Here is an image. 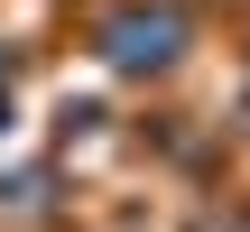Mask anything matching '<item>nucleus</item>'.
Segmentation results:
<instances>
[{
    "instance_id": "f03ea898",
    "label": "nucleus",
    "mask_w": 250,
    "mask_h": 232,
    "mask_svg": "<svg viewBox=\"0 0 250 232\" xmlns=\"http://www.w3.org/2000/svg\"><path fill=\"white\" fill-rule=\"evenodd\" d=\"M204 232H250V214H232V223H204Z\"/></svg>"
},
{
    "instance_id": "f257e3e1",
    "label": "nucleus",
    "mask_w": 250,
    "mask_h": 232,
    "mask_svg": "<svg viewBox=\"0 0 250 232\" xmlns=\"http://www.w3.org/2000/svg\"><path fill=\"white\" fill-rule=\"evenodd\" d=\"M176 37H186V19H176V9H121L102 46H111V65H121V74H158V65L176 56Z\"/></svg>"
}]
</instances>
